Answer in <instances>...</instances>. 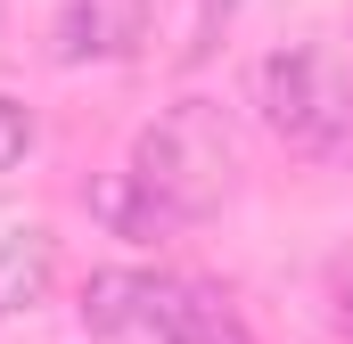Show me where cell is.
<instances>
[{"label":"cell","mask_w":353,"mask_h":344,"mask_svg":"<svg viewBox=\"0 0 353 344\" xmlns=\"http://www.w3.org/2000/svg\"><path fill=\"white\" fill-rule=\"evenodd\" d=\"M90 213H99L115 238H165V213L148 205V189H140L132 172H107V180H90Z\"/></svg>","instance_id":"6"},{"label":"cell","mask_w":353,"mask_h":344,"mask_svg":"<svg viewBox=\"0 0 353 344\" xmlns=\"http://www.w3.org/2000/svg\"><path fill=\"white\" fill-rule=\"evenodd\" d=\"M230 8H239V0H197V17H189V33H181V66H197V58H214V41H222V25H230Z\"/></svg>","instance_id":"8"},{"label":"cell","mask_w":353,"mask_h":344,"mask_svg":"<svg viewBox=\"0 0 353 344\" xmlns=\"http://www.w3.org/2000/svg\"><path fill=\"white\" fill-rule=\"evenodd\" d=\"M148 303H157V279L148 270H90L83 279V328L90 336L148 328Z\"/></svg>","instance_id":"5"},{"label":"cell","mask_w":353,"mask_h":344,"mask_svg":"<svg viewBox=\"0 0 353 344\" xmlns=\"http://www.w3.org/2000/svg\"><path fill=\"white\" fill-rule=\"evenodd\" d=\"M50 287H58V238L41 222H8L0 230V320L33 312Z\"/></svg>","instance_id":"4"},{"label":"cell","mask_w":353,"mask_h":344,"mask_svg":"<svg viewBox=\"0 0 353 344\" xmlns=\"http://www.w3.org/2000/svg\"><path fill=\"white\" fill-rule=\"evenodd\" d=\"M123 172L148 189V205L165 213V230H189V222L222 213V197L247 172V148H239V123H230L222 98H173L132 140V164Z\"/></svg>","instance_id":"1"},{"label":"cell","mask_w":353,"mask_h":344,"mask_svg":"<svg viewBox=\"0 0 353 344\" xmlns=\"http://www.w3.org/2000/svg\"><path fill=\"white\" fill-rule=\"evenodd\" d=\"M33 148H41V115H33L17 90H0V180H8V172H25Z\"/></svg>","instance_id":"7"},{"label":"cell","mask_w":353,"mask_h":344,"mask_svg":"<svg viewBox=\"0 0 353 344\" xmlns=\"http://www.w3.org/2000/svg\"><path fill=\"white\" fill-rule=\"evenodd\" d=\"M255 107L288 148H337L353 131V74L329 50L288 41V50H271L255 66Z\"/></svg>","instance_id":"2"},{"label":"cell","mask_w":353,"mask_h":344,"mask_svg":"<svg viewBox=\"0 0 353 344\" xmlns=\"http://www.w3.org/2000/svg\"><path fill=\"white\" fill-rule=\"evenodd\" d=\"M157 0H66L50 25V58L58 66H115L148 41Z\"/></svg>","instance_id":"3"}]
</instances>
